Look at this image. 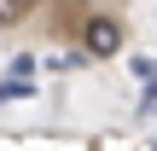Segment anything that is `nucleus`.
Returning a JSON list of instances; mask_svg holds the SVG:
<instances>
[{"label": "nucleus", "mask_w": 157, "mask_h": 151, "mask_svg": "<svg viewBox=\"0 0 157 151\" xmlns=\"http://www.w3.org/2000/svg\"><path fill=\"white\" fill-rule=\"evenodd\" d=\"M82 47H87V58H117L122 52V23L117 17H87L82 23Z\"/></svg>", "instance_id": "nucleus-1"}, {"label": "nucleus", "mask_w": 157, "mask_h": 151, "mask_svg": "<svg viewBox=\"0 0 157 151\" xmlns=\"http://www.w3.org/2000/svg\"><path fill=\"white\" fill-rule=\"evenodd\" d=\"M23 12H29V0H0V29H12Z\"/></svg>", "instance_id": "nucleus-2"}, {"label": "nucleus", "mask_w": 157, "mask_h": 151, "mask_svg": "<svg viewBox=\"0 0 157 151\" xmlns=\"http://www.w3.org/2000/svg\"><path fill=\"white\" fill-rule=\"evenodd\" d=\"M140 105H146V111H157V76L146 81V99H140Z\"/></svg>", "instance_id": "nucleus-3"}, {"label": "nucleus", "mask_w": 157, "mask_h": 151, "mask_svg": "<svg viewBox=\"0 0 157 151\" xmlns=\"http://www.w3.org/2000/svg\"><path fill=\"white\" fill-rule=\"evenodd\" d=\"M151 151H157V145H151Z\"/></svg>", "instance_id": "nucleus-4"}]
</instances>
